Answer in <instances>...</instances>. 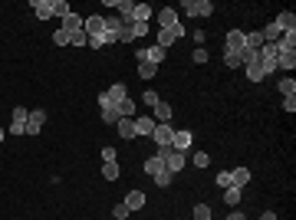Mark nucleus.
<instances>
[{
    "mask_svg": "<svg viewBox=\"0 0 296 220\" xmlns=\"http://www.w3.org/2000/svg\"><path fill=\"white\" fill-rule=\"evenodd\" d=\"M122 99H129V89L122 86V82H115L112 89H106V92L99 96V105H102V109H109V105H119Z\"/></svg>",
    "mask_w": 296,
    "mask_h": 220,
    "instance_id": "f257e3e1",
    "label": "nucleus"
},
{
    "mask_svg": "<svg viewBox=\"0 0 296 220\" xmlns=\"http://www.w3.org/2000/svg\"><path fill=\"white\" fill-rule=\"evenodd\" d=\"M185 13L188 17H211L214 13V3L211 0H185Z\"/></svg>",
    "mask_w": 296,
    "mask_h": 220,
    "instance_id": "f03ea898",
    "label": "nucleus"
},
{
    "mask_svg": "<svg viewBox=\"0 0 296 220\" xmlns=\"http://www.w3.org/2000/svg\"><path fill=\"white\" fill-rule=\"evenodd\" d=\"M191 145H194V135L188 132V128H181V132H175V135H171V151L188 154V151H191Z\"/></svg>",
    "mask_w": 296,
    "mask_h": 220,
    "instance_id": "7ed1b4c3",
    "label": "nucleus"
},
{
    "mask_svg": "<svg viewBox=\"0 0 296 220\" xmlns=\"http://www.w3.org/2000/svg\"><path fill=\"white\" fill-rule=\"evenodd\" d=\"M171 135H175V128H171V125H155L152 142L158 145V151H161V148H171Z\"/></svg>",
    "mask_w": 296,
    "mask_h": 220,
    "instance_id": "20e7f679",
    "label": "nucleus"
},
{
    "mask_svg": "<svg viewBox=\"0 0 296 220\" xmlns=\"http://www.w3.org/2000/svg\"><path fill=\"white\" fill-rule=\"evenodd\" d=\"M82 33H86V36H99V33H106V17H99V13L86 17V20H82Z\"/></svg>",
    "mask_w": 296,
    "mask_h": 220,
    "instance_id": "39448f33",
    "label": "nucleus"
},
{
    "mask_svg": "<svg viewBox=\"0 0 296 220\" xmlns=\"http://www.w3.org/2000/svg\"><path fill=\"white\" fill-rule=\"evenodd\" d=\"M273 23H276V30H280V33H296V13L293 10H280Z\"/></svg>",
    "mask_w": 296,
    "mask_h": 220,
    "instance_id": "423d86ee",
    "label": "nucleus"
},
{
    "mask_svg": "<svg viewBox=\"0 0 296 220\" xmlns=\"http://www.w3.org/2000/svg\"><path fill=\"white\" fill-rule=\"evenodd\" d=\"M178 36H185V26H181V23H178V26H171V30H158V43H155V46L168 49V46L175 43Z\"/></svg>",
    "mask_w": 296,
    "mask_h": 220,
    "instance_id": "0eeeda50",
    "label": "nucleus"
},
{
    "mask_svg": "<svg viewBox=\"0 0 296 220\" xmlns=\"http://www.w3.org/2000/svg\"><path fill=\"white\" fill-rule=\"evenodd\" d=\"M27 119H30V112L23 109V105H17V109H13V122H10V132H13V135H23V132H27Z\"/></svg>",
    "mask_w": 296,
    "mask_h": 220,
    "instance_id": "6e6552de",
    "label": "nucleus"
},
{
    "mask_svg": "<svg viewBox=\"0 0 296 220\" xmlns=\"http://www.w3.org/2000/svg\"><path fill=\"white\" fill-rule=\"evenodd\" d=\"M43 122H46V112H43V109H33L30 119H27V132H23V135H40Z\"/></svg>",
    "mask_w": 296,
    "mask_h": 220,
    "instance_id": "1a4fd4ad",
    "label": "nucleus"
},
{
    "mask_svg": "<svg viewBox=\"0 0 296 220\" xmlns=\"http://www.w3.org/2000/svg\"><path fill=\"white\" fill-rule=\"evenodd\" d=\"M152 119H155V125H168V122L175 119V112H171V105H168V102L158 99V105H155V115H152Z\"/></svg>",
    "mask_w": 296,
    "mask_h": 220,
    "instance_id": "9d476101",
    "label": "nucleus"
},
{
    "mask_svg": "<svg viewBox=\"0 0 296 220\" xmlns=\"http://www.w3.org/2000/svg\"><path fill=\"white\" fill-rule=\"evenodd\" d=\"M243 49V33L241 30H230L227 40H224V53H241Z\"/></svg>",
    "mask_w": 296,
    "mask_h": 220,
    "instance_id": "9b49d317",
    "label": "nucleus"
},
{
    "mask_svg": "<svg viewBox=\"0 0 296 220\" xmlns=\"http://www.w3.org/2000/svg\"><path fill=\"white\" fill-rule=\"evenodd\" d=\"M158 26H161V30H171V26H178V10H171V7H161V10H158Z\"/></svg>",
    "mask_w": 296,
    "mask_h": 220,
    "instance_id": "f8f14e48",
    "label": "nucleus"
},
{
    "mask_svg": "<svg viewBox=\"0 0 296 220\" xmlns=\"http://www.w3.org/2000/svg\"><path fill=\"white\" fill-rule=\"evenodd\" d=\"M59 30H66L69 36L79 33V30H82V17H79V13H66V17H63V26H59Z\"/></svg>",
    "mask_w": 296,
    "mask_h": 220,
    "instance_id": "ddd939ff",
    "label": "nucleus"
},
{
    "mask_svg": "<svg viewBox=\"0 0 296 220\" xmlns=\"http://www.w3.org/2000/svg\"><path fill=\"white\" fill-rule=\"evenodd\" d=\"M250 184V171H247V168H234V171H230V187H247Z\"/></svg>",
    "mask_w": 296,
    "mask_h": 220,
    "instance_id": "4468645a",
    "label": "nucleus"
},
{
    "mask_svg": "<svg viewBox=\"0 0 296 220\" xmlns=\"http://www.w3.org/2000/svg\"><path fill=\"white\" fill-rule=\"evenodd\" d=\"M30 7L36 10V17H40V20H50V17H53V0H33Z\"/></svg>",
    "mask_w": 296,
    "mask_h": 220,
    "instance_id": "2eb2a0df",
    "label": "nucleus"
},
{
    "mask_svg": "<svg viewBox=\"0 0 296 220\" xmlns=\"http://www.w3.org/2000/svg\"><path fill=\"white\" fill-rule=\"evenodd\" d=\"M122 204H125L129 210H142V207H145V194H142V191H129Z\"/></svg>",
    "mask_w": 296,
    "mask_h": 220,
    "instance_id": "dca6fc26",
    "label": "nucleus"
},
{
    "mask_svg": "<svg viewBox=\"0 0 296 220\" xmlns=\"http://www.w3.org/2000/svg\"><path fill=\"white\" fill-rule=\"evenodd\" d=\"M152 132H155V119H152V115L135 119V135H148V138H152Z\"/></svg>",
    "mask_w": 296,
    "mask_h": 220,
    "instance_id": "f3484780",
    "label": "nucleus"
},
{
    "mask_svg": "<svg viewBox=\"0 0 296 220\" xmlns=\"http://www.w3.org/2000/svg\"><path fill=\"white\" fill-rule=\"evenodd\" d=\"M152 13H155V7H148V3H135L132 20H135V23H148V20H152Z\"/></svg>",
    "mask_w": 296,
    "mask_h": 220,
    "instance_id": "a211bd4d",
    "label": "nucleus"
},
{
    "mask_svg": "<svg viewBox=\"0 0 296 220\" xmlns=\"http://www.w3.org/2000/svg\"><path fill=\"white\" fill-rule=\"evenodd\" d=\"M276 69L293 73V69H296V53H280V56H276Z\"/></svg>",
    "mask_w": 296,
    "mask_h": 220,
    "instance_id": "6ab92c4d",
    "label": "nucleus"
},
{
    "mask_svg": "<svg viewBox=\"0 0 296 220\" xmlns=\"http://www.w3.org/2000/svg\"><path fill=\"white\" fill-rule=\"evenodd\" d=\"M115 128H119L122 138H138V135H135V119H119V125H115Z\"/></svg>",
    "mask_w": 296,
    "mask_h": 220,
    "instance_id": "aec40b11",
    "label": "nucleus"
},
{
    "mask_svg": "<svg viewBox=\"0 0 296 220\" xmlns=\"http://www.w3.org/2000/svg\"><path fill=\"white\" fill-rule=\"evenodd\" d=\"M243 46H247V49H260V46H263V33H260V30L243 33Z\"/></svg>",
    "mask_w": 296,
    "mask_h": 220,
    "instance_id": "412c9836",
    "label": "nucleus"
},
{
    "mask_svg": "<svg viewBox=\"0 0 296 220\" xmlns=\"http://www.w3.org/2000/svg\"><path fill=\"white\" fill-rule=\"evenodd\" d=\"M280 92H283V99H290V96H296V79L293 76H286V79H280Z\"/></svg>",
    "mask_w": 296,
    "mask_h": 220,
    "instance_id": "4be33fe9",
    "label": "nucleus"
},
{
    "mask_svg": "<svg viewBox=\"0 0 296 220\" xmlns=\"http://www.w3.org/2000/svg\"><path fill=\"white\" fill-rule=\"evenodd\" d=\"M115 112H119V119H132V115H135V102H132V99H122L119 105H115Z\"/></svg>",
    "mask_w": 296,
    "mask_h": 220,
    "instance_id": "5701e85b",
    "label": "nucleus"
},
{
    "mask_svg": "<svg viewBox=\"0 0 296 220\" xmlns=\"http://www.w3.org/2000/svg\"><path fill=\"white\" fill-rule=\"evenodd\" d=\"M145 63H155V66H158V63H164V49H161V46L145 49Z\"/></svg>",
    "mask_w": 296,
    "mask_h": 220,
    "instance_id": "b1692460",
    "label": "nucleus"
},
{
    "mask_svg": "<svg viewBox=\"0 0 296 220\" xmlns=\"http://www.w3.org/2000/svg\"><path fill=\"white\" fill-rule=\"evenodd\" d=\"M158 171H164V161L161 158H158V154H155V158H148V161H145V174H158Z\"/></svg>",
    "mask_w": 296,
    "mask_h": 220,
    "instance_id": "393cba45",
    "label": "nucleus"
},
{
    "mask_svg": "<svg viewBox=\"0 0 296 220\" xmlns=\"http://www.w3.org/2000/svg\"><path fill=\"white\" fill-rule=\"evenodd\" d=\"M241 197H243L241 187H224V200H227L230 207H237V204H241Z\"/></svg>",
    "mask_w": 296,
    "mask_h": 220,
    "instance_id": "a878e982",
    "label": "nucleus"
},
{
    "mask_svg": "<svg viewBox=\"0 0 296 220\" xmlns=\"http://www.w3.org/2000/svg\"><path fill=\"white\" fill-rule=\"evenodd\" d=\"M122 26H125V23H122L119 17H106V33H115V36H119Z\"/></svg>",
    "mask_w": 296,
    "mask_h": 220,
    "instance_id": "bb28decb",
    "label": "nucleus"
},
{
    "mask_svg": "<svg viewBox=\"0 0 296 220\" xmlns=\"http://www.w3.org/2000/svg\"><path fill=\"white\" fill-rule=\"evenodd\" d=\"M102 122H106V125H119V112H115V105L102 109Z\"/></svg>",
    "mask_w": 296,
    "mask_h": 220,
    "instance_id": "cd10ccee",
    "label": "nucleus"
},
{
    "mask_svg": "<svg viewBox=\"0 0 296 220\" xmlns=\"http://www.w3.org/2000/svg\"><path fill=\"white\" fill-rule=\"evenodd\" d=\"M66 13H73V10H69V3H66V0H53V17H59V20H63Z\"/></svg>",
    "mask_w": 296,
    "mask_h": 220,
    "instance_id": "c85d7f7f",
    "label": "nucleus"
},
{
    "mask_svg": "<svg viewBox=\"0 0 296 220\" xmlns=\"http://www.w3.org/2000/svg\"><path fill=\"white\" fill-rule=\"evenodd\" d=\"M247 79H250V82H260V79H263V69L257 66V63H247Z\"/></svg>",
    "mask_w": 296,
    "mask_h": 220,
    "instance_id": "c756f323",
    "label": "nucleus"
},
{
    "mask_svg": "<svg viewBox=\"0 0 296 220\" xmlns=\"http://www.w3.org/2000/svg\"><path fill=\"white\" fill-rule=\"evenodd\" d=\"M129 33H132V40H138V36L148 33V23H129Z\"/></svg>",
    "mask_w": 296,
    "mask_h": 220,
    "instance_id": "7c9ffc66",
    "label": "nucleus"
},
{
    "mask_svg": "<svg viewBox=\"0 0 296 220\" xmlns=\"http://www.w3.org/2000/svg\"><path fill=\"white\" fill-rule=\"evenodd\" d=\"M155 73H158L155 63H142V66H138V76H142V79H155Z\"/></svg>",
    "mask_w": 296,
    "mask_h": 220,
    "instance_id": "2f4dec72",
    "label": "nucleus"
},
{
    "mask_svg": "<svg viewBox=\"0 0 296 220\" xmlns=\"http://www.w3.org/2000/svg\"><path fill=\"white\" fill-rule=\"evenodd\" d=\"M102 174H106V181H115V177H119V165H115V161L102 165Z\"/></svg>",
    "mask_w": 296,
    "mask_h": 220,
    "instance_id": "473e14b6",
    "label": "nucleus"
},
{
    "mask_svg": "<svg viewBox=\"0 0 296 220\" xmlns=\"http://www.w3.org/2000/svg\"><path fill=\"white\" fill-rule=\"evenodd\" d=\"M194 220H211V204H197L194 207Z\"/></svg>",
    "mask_w": 296,
    "mask_h": 220,
    "instance_id": "72a5a7b5",
    "label": "nucleus"
},
{
    "mask_svg": "<svg viewBox=\"0 0 296 220\" xmlns=\"http://www.w3.org/2000/svg\"><path fill=\"white\" fill-rule=\"evenodd\" d=\"M171 177H175L171 171H158V174H155V184H158V187H168V184H171Z\"/></svg>",
    "mask_w": 296,
    "mask_h": 220,
    "instance_id": "f704fd0d",
    "label": "nucleus"
},
{
    "mask_svg": "<svg viewBox=\"0 0 296 220\" xmlns=\"http://www.w3.org/2000/svg\"><path fill=\"white\" fill-rule=\"evenodd\" d=\"M211 165V154L208 151H194V168H208Z\"/></svg>",
    "mask_w": 296,
    "mask_h": 220,
    "instance_id": "c9c22d12",
    "label": "nucleus"
},
{
    "mask_svg": "<svg viewBox=\"0 0 296 220\" xmlns=\"http://www.w3.org/2000/svg\"><path fill=\"white\" fill-rule=\"evenodd\" d=\"M224 66L237 69V66H243V63H241V56H237V53H224Z\"/></svg>",
    "mask_w": 296,
    "mask_h": 220,
    "instance_id": "e433bc0d",
    "label": "nucleus"
},
{
    "mask_svg": "<svg viewBox=\"0 0 296 220\" xmlns=\"http://www.w3.org/2000/svg\"><path fill=\"white\" fill-rule=\"evenodd\" d=\"M129 214H132V210L125 207V204H115V207H112V217H115V220H125Z\"/></svg>",
    "mask_w": 296,
    "mask_h": 220,
    "instance_id": "4c0bfd02",
    "label": "nucleus"
},
{
    "mask_svg": "<svg viewBox=\"0 0 296 220\" xmlns=\"http://www.w3.org/2000/svg\"><path fill=\"white\" fill-rule=\"evenodd\" d=\"M53 43L56 46H69V33H66V30H56V33H53Z\"/></svg>",
    "mask_w": 296,
    "mask_h": 220,
    "instance_id": "58836bf2",
    "label": "nucleus"
},
{
    "mask_svg": "<svg viewBox=\"0 0 296 220\" xmlns=\"http://www.w3.org/2000/svg\"><path fill=\"white\" fill-rule=\"evenodd\" d=\"M69 43H73V46H86V43H89V36L82 33V30H79V33H73V36H69Z\"/></svg>",
    "mask_w": 296,
    "mask_h": 220,
    "instance_id": "ea45409f",
    "label": "nucleus"
},
{
    "mask_svg": "<svg viewBox=\"0 0 296 220\" xmlns=\"http://www.w3.org/2000/svg\"><path fill=\"white\" fill-rule=\"evenodd\" d=\"M86 46H92V49H106V40H102V33H99V36H89Z\"/></svg>",
    "mask_w": 296,
    "mask_h": 220,
    "instance_id": "a19ab883",
    "label": "nucleus"
},
{
    "mask_svg": "<svg viewBox=\"0 0 296 220\" xmlns=\"http://www.w3.org/2000/svg\"><path fill=\"white\" fill-rule=\"evenodd\" d=\"M109 161H115V148L106 145V148H102V165H109Z\"/></svg>",
    "mask_w": 296,
    "mask_h": 220,
    "instance_id": "79ce46f5",
    "label": "nucleus"
},
{
    "mask_svg": "<svg viewBox=\"0 0 296 220\" xmlns=\"http://www.w3.org/2000/svg\"><path fill=\"white\" fill-rule=\"evenodd\" d=\"M191 59H194V63H208V53H204V46H197L194 53H191Z\"/></svg>",
    "mask_w": 296,
    "mask_h": 220,
    "instance_id": "37998d69",
    "label": "nucleus"
},
{
    "mask_svg": "<svg viewBox=\"0 0 296 220\" xmlns=\"http://www.w3.org/2000/svg\"><path fill=\"white\" fill-rule=\"evenodd\" d=\"M217 187H220V191L230 187V171H220V174H217Z\"/></svg>",
    "mask_w": 296,
    "mask_h": 220,
    "instance_id": "c03bdc74",
    "label": "nucleus"
},
{
    "mask_svg": "<svg viewBox=\"0 0 296 220\" xmlns=\"http://www.w3.org/2000/svg\"><path fill=\"white\" fill-rule=\"evenodd\" d=\"M142 102H145V105H152V109H155V105H158V96H155L152 89H148V92H145V96H142Z\"/></svg>",
    "mask_w": 296,
    "mask_h": 220,
    "instance_id": "a18cd8bd",
    "label": "nucleus"
},
{
    "mask_svg": "<svg viewBox=\"0 0 296 220\" xmlns=\"http://www.w3.org/2000/svg\"><path fill=\"white\" fill-rule=\"evenodd\" d=\"M283 109H286V115H293V112H296V96H290V99H283Z\"/></svg>",
    "mask_w": 296,
    "mask_h": 220,
    "instance_id": "49530a36",
    "label": "nucleus"
},
{
    "mask_svg": "<svg viewBox=\"0 0 296 220\" xmlns=\"http://www.w3.org/2000/svg\"><path fill=\"white\" fill-rule=\"evenodd\" d=\"M191 36H194V43H197V46H201V43H204V40H208V33H204V30H194V33H191Z\"/></svg>",
    "mask_w": 296,
    "mask_h": 220,
    "instance_id": "de8ad7c7",
    "label": "nucleus"
},
{
    "mask_svg": "<svg viewBox=\"0 0 296 220\" xmlns=\"http://www.w3.org/2000/svg\"><path fill=\"white\" fill-rule=\"evenodd\" d=\"M227 220H247V217H243V214H241V210H237V207H234V210H230V214H227Z\"/></svg>",
    "mask_w": 296,
    "mask_h": 220,
    "instance_id": "09e8293b",
    "label": "nucleus"
},
{
    "mask_svg": "<svg viewBox=\"0 0 296 220\" xmlns=\"http://www.w3.org/2000/svg\"><path fill=\"white\" fill-rule=\"evenodd\" d=\"M260 220H276V214H273V210H267V214H263Z\"/></svg>",
    "mask_w": 296,
    "mask_h": 220,
    "instance_id": "8fccbe9b",
    "label": "nucleus"
},
{
    "mask_svg": "<svg viewBox=\"0 0 296 220\" xmlns=\"http://www.w3.org/2000/svg\"><path fill=\"white\" fill-rule=\"evenodd\" d=\"M3 138H7V132H3V128H0V142H3Z\"/></svg>",
    "mask_w": 296,
    "mask_h": 220,
    "instance_id": "3c124183",
    "label": "nucleus"
}]
</instances>
